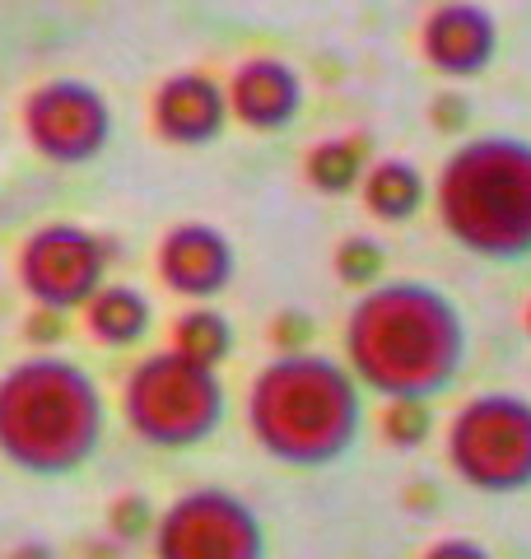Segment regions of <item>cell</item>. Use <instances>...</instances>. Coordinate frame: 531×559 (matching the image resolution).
Segmentation results:
<instances>
[{
	"label": "cell",
	"instance_id": "6da1fadb",
	"mask_svg": "<svg viewBox=\"0 0 531 559\" xmlns=\"http://www.w3.org/2000/svg\"><path fill=\"white\" fill-rule=\"evenodd\" d=\"M471 331L448 294L424 280H378L345 322V369L382 401H434L467 369Z\"/></svg>",
	"mask_w": 531,
	"mask_h": 559
},
{
	"label": "cell",
	"instance_id": "7a4b0ae2",
	"mask_svg": "<svg viewBox=\"0 0 531 559\" xmlns=\"http://www.w3.org/2000/svg\"><path fill=\"white\" fill-rule=\"evenodd\" d=\"M247 429L266 457L285 466H335L364 429L359 382L331 355H312V349L275 355L247 392Z\"/></svg>",
	"mask_w": 531,
	"mask_h": 559
},
{
	"label": "cell",
	"instance_id": "3957f363",
	"mask_svg": "<svg viewBox=\"0 0 531 559\" xmlns=\"http://www.w3.org/2000/svg\"><path fill=\"white\" fill-rule=\"evenodd\" d=\"M103 443V396L88 369L33 355L0 373V457L28 476H75Z\"/></svg>",
	"mask_w": 531,
	"mask_h": 559
},
{
	"label": "cell",
	"instance_id": "277c9868",
	"mask_svg": "<svg viewBox=\"0 0 531 559\" xmlns=\"http://www.w3.org/2000/svg\"><path fill=\"white\" fill-rule=\"evenodd\" d=\"M434 205L457 248L485 261L531 257V140L475 135L448 154Z\"/></svg>",
	"mask_w": 531,
	"mask_h": 559
},
{
	"label": "cell",
	"instance_id": "5b68a950",
	"mask_svg": "<svg viewBox=\"0 0 531 559\" xmlns=\"http://www.w3.org/2000/svg\"><path fill=\"white\" fill-rule=\"evenodd\" d=\"M228 396L220 369L197 364L177 349H158L145 355L131 369L127 388H121V415L140 443L150 448H197L224 425Z\"/></svg>",
	"mask_w": 531,
	"mask_h": 559
},
{
	"label": "cell",
	"instance_id": "8992f818",
	"mask_svg": "<svg viewBox=\"0 0 531 559\" xmlns=\"http://www.w3.org/2000/svg\"><path fill=\"white\" fill-rule=\"evenodd\" d=\"M448 462L481 495L531 489V401L512 392L467 401L448 425Z\"/></svg>",
	"mask_w": 531,
	"mask_h": 559
},
{
	"label": "cell",
	"instance_id": "52a82bcc",
	"mask_svg": "<svg viewBox=\"0 0 531 559\" xmlns=\"http://www.w3.org/2000/svg\"><path fill=\"white\" fill-rule=\"evenodd\" d=\"M154 559H266V527L234 489L201 485L158 513Z\"/></svg>",
	"mask_w": 531,
	"mask_h": 559
},
{
	"label": "cell",
	"instance_id": "ba28073f",
	"mask_svg": "<svg viewBox=\"0 0 531 559\" xmlns=\"http://www.w3.org/2000/svg\"><path fill=\"white\" fill-rule=\"evenodd\" d=\"M24 135L28 145L57 168H84L94 164L113 140V108L98 84L84 80H47L38 84L24 108Z\"/></svg>",
	"mask_w": 531,
	"mask_h": 559
},
{
	"label": "cell",
	"instance_id": "9c48e42d",
	"mask_svg": "<svg viewBox=\"0 0 531 559\" xmlns=\"http://www.w3.org/2000/svg\"><path fill=\"white\" fill-rule=\"evenodd\" d=\"M20 285L38 308L70 312L84 308L94 294L108 285V248L84 224H43L20 248Z\"/></svg>",
	"mask_w": 531,
	"mask_h": 559
},
{
	"label": "cell",
	"instance_id": "30bf717a",
	"mask_svg": "<svg viewBox=\"0 0 531 559\" xmlns=\"http://www.w3.org/2000/svg\"><path fill=\"white\" fill-rule=\"evenodd\" d=\"M420 51L438 75L471 80L499 57V20L475 0H442L420 28Z\"/></svg>",
	"mask_w": 531,
	"mask_h": 559
},
{
	"label": "cell",
	"instance_id": "8fae6325",
	"mask_svg": "<svg viewBox=\"0 0 531 559\" xmlns=\"http://www.w3.org/2000/svg\"><path fill=\"white\" fill-rule=\"evenodd\" d=\"M234 271H238V252L215 224L187 219L177 229H168L164 242H158V275L182 299H197V304L215 299V294L228 289Z\"/></svg>",
	"mask_w": 531,
	"mask_h": 559
},
{
	"label": "cell",
	"instance_id": "7c38bea8",
	"mask_svg": "<svg viewBox=\"0 0 531 559\" xmlns=\"http://www.w3.org/2000/svg\"><path fill=\"white\" fill-rule=\"evenodd\" d=\"M150 117L168 145L201 150L210 140H220L228 127V94L220 80L201 75V70H182V75H168L154 90Z\"/></svg>",
	"mask_w": 531,
	"mask_h": 559
},
{
	"label": "cell",
	"instance_id": "4fadbf2b",
	"mask_svg": "<svg viewBox=\"0 0 531 559\" xmlns=\"http://www.w3.org/2000/svg\"><path fill=\"white\" fill-rule=\"evenodd\" d=\"M228 117L252 131H285L304 112V80L280 57H252L228 80Z\"/></svg>",
	"mask_w": 531,
	"mask_h": 559
},
{
	"label": "cell",
	"instance_id": "5bb4252c",
	"mask_svg": "<svg viewBox=\"0 0 531 559\" xmlns=\"http://www.w3.org/2000/svg\"><path fill=\"white\" fill-rule=\"evenodd\" d=\"M84 326L88 336L108 349H131L145 341V331L154 326V308L140 289L131 285H103L94 299L84 304Z\"/></svg>",
	"mask_w": 531,
	"mask_h": 559
},
{
	"label": "cell",
	"instance_id": "9a60e30c",
	"mask_svg": "<svg viewBox=\"0 0 531 559\" xmlns=\"http://www.w3.org/2000/svg\"><path fill=\"white\" fill-rule=\"evenodd\" d=\"M364 205L368 215L382 224H405L424 210V197H429V182L411 159H378L364 173Z\"/></svg>",
	"mask_w": 531,
	"mask_h": 559
},
{
	"label": "cell",
	"instance_id": "2e32d148",
	"mask_svg": "<svg viewBox=\"0 0 531 559\" xmlns=\"http://www.w3.org/2000/svg\"><path fill=\"white\" fill-rule=\"evenodd\" d=\"M304 173L308 182L322 191V197H345L364 182L368 173V145L354 135H341V140H317L304 159Z\"/></svg>",
	"mask_w": 531,
	"mask_h": 559
},
{
	"label": "cell",
	"instance_id": "e0dca14e",
	"mask_svg": "<svg viewBox=\"0 0 531 559\" xmlns=\"http://www.w3.org/2000/svg\"><path fill=\"white\" fill-rule=\"evenodd\" d=\"M173 349L187 359H197V364L220 369V364L234 355V326H228V318L215 308H187L173 326Z\"/></svg>",
	"mask_w": 531,
	"mask_h": 559
},
{
	"label": "cell",
	"instance_id": "ac0fdd59",
	"mask_svg": "<svg viewBox=\"0 0 531 559\" xmlns=\"http://www.w3.org/2000/svg\"><path fill=\"white\" fill-rule=\"evenodd\" d=\"M434 429V406L429 401H415V396H401V401H387L382 411V439L392 448H420L424 439H429Z\"/></svg>",
	"mask_w": 531,
	"mask_h": 559
},
{
	"label": "cell",
	"instance_id": "d6986e66",
	"mask_svg": "<svg viewBox=\"0 0 531 559\" xmlns=\"http://www.w3.org/2000/svg\"><path fill=\"white\" fill-rule=\"evenodd\" d=\"M387 271V252H382V242L374 238H345L341 248H335V275L345 280L350 289H368V285H378Z\"/></svg>",
	"mask_w": 531,
	"mask_h": 559
},
{
	"label": "cell",
	"instance_id": "ffe728a7",
	"mask_svg": "<svg viewBox=\"0 0 531 559\" xmlns=\"http://www.w3.org/2000/svg\"><path fill=\"white\" fill-rule=\"evenodd\" d=\"M154 522H158V513L145 495H121L108 513V532L117 540H145V536H154Z\"/></svg>",
	"mask_w": 531,
	"mask_h": 559
},
{
	"label": "cell",
	"instance_id": "44dd1931",
	"mask_svg": "<svg viewBox=\"0 0 531 559\" xmlns=\"http://www.w3.org/2000/svg\"><path fill=\"white\" fill-rule=\"evenodd\" d=\"M308 336H312V322L308 312H280L271 322V341L280 355H298V349H308Z\"/></svg>",
	"mask_w": 531,
	"mask_h": 559
},
{
	"label": "cell",
	"instance_id": "7402d4cb",
	"mask_svg": "<svg viewBox=\"0 0 531 559\" xmlns=\"http://www.w3.org/2000/svg\"><path fill=\"white\" fill-rule=\"evenodd\" d=\"M429 121H434L438 131H448V135L467 131V121H471V103H467V94H438V98L429 103Z\"/></svg>",
	"mask_w": 531,
	"mask_h": 559
},
{
	"label": "cell",
	"instance_id": "603a6c76",
	"mask_svg": "<svg viewBox=\"0 0 531 559\" xmlns=\"http://www.w3.org/2000/svg\"><path fill=\"white\" fill-rule=\"evenodd\" d=\"M66 336V322H61V312H51V308H38L28 318V341L33 345H57Z\"/></svg>",
	"mask_w": 531,
	"mask_h": 559
},
{
	"label": "cell",
	"instance_id": "cb8c5ba5",
	"mask_svg": "<svg viewBox=\"0 0 531 559\" xmlns=\"http://www.w3.org/2000/svg\"><path fill=\"white\" fill-rule=\"evenodd\" d=\"M424 559H489V550L475 546L467 536H448V540H438V546L424 550Z\"/></svg>",
	"mask_w": 531,
	"mask_h": 559
},
{
	"label": "cell",
	"instance_id": "d4e9b609",
	"mask_svg": "<svg viewBox=\"0 0 531 559\" xmlns=\"http://www.w3.org/2000/svg\"><path fill=\"white\" fill-rule=\"evenodd\" d=\"M10 559H57V550L47 546V540H24V546H14Z\"/></svg>",
	"mask_w": 531,
	"mask_h": 559
},
{
	"label": "cell",
	"instance_id": "484cf974",
	"mask_svg": "<svg viewBox=\"0 0 531 559\" xmlns=\"http://www.w3.org/2000/svg\"><path fill=\"white\" fill-rule=\"evenodd\" d=\"M527 331H531V308H527Z\"/></svg>",
	"mask_w": 531,
	"mask_h": 559
}]
</instances>
